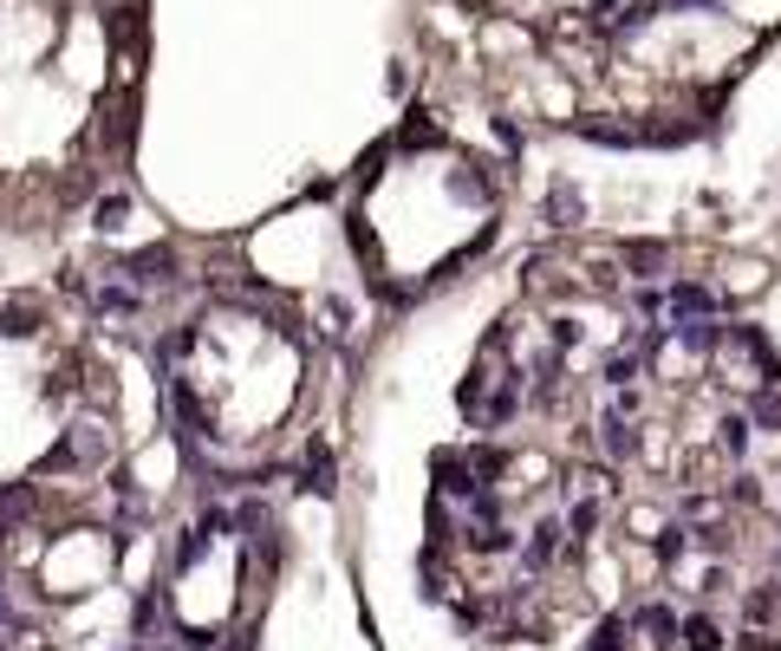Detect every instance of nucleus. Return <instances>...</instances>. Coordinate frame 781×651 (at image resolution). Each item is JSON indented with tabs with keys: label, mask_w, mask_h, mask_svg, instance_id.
I'll list each match as a JSON object with an SVG mask.
<instances>
[{
	"label": "nucleus",
	"mask_w": 781,
	"mask_h": 651,
	"mask_svg": "<svg viewBox=\"0 0 781 651\" xmlns=\"http://www.w3.org/2000/svg\"><path fill=\"white\" fill-rule=\"evenodd\" d=\"M436 482H443L449 496H476V463L449 449V456H436Z\"/></svg>",
	"instance_id": "1"
},
{
	"label": "nucleus",
	"mask_w": 781,
	"mask_h": 651,
	"mask_svg": "<svg viewBox=\"0 0 781 651\" xmlns=\"http://www.w3.org/2000/svg\"><path fill=\"white\" fill-rule=\"evenodd\" d=\"M671 306H677L684 319H711V313H716V293L711 287H677V293H671Z\"/></svg>",
	"instance_id": "2"
},
{
	"label": "nucleus",
	"mask_w": 781,
	"mask_h": 651,
	"mask_svg": "<svg viewBox=\"0 0 781 651\" xmlns=\"http://www.w3.org/2000/svg\"><path fill=\"white\" fill-rule=\"evenodd\" d=\"M716 339H723V333H716L711 319H684V326H677V346H684V352H716Z\"/></svg>",
	"instance_id": "3"
},
{
	"label": "nucleus",
	"mask_w": 781,
	"mask_h": 651,
	"mask_svg": "<svg viewBox=\"0 0 781 651\" xmlns=\"http://www.w3.org/2000/svg\"><path fill=\"white\" fill-rule=\"evenodd\" d=\"M599 431H606V449H612V456H639V431H632V424H626L619 411H612V417H606Z\"/></svg>",
	"instance_id": "4"
},
{
	"label": "nucleus",
	"mask_w": 781,
	"mask_h": 651,
	"mask_svg": "<svg viewBox=\"0 0 781 651\" xmlns=\"http://www.w3.org/2000/svg\"><path fill=\"white\" fill-rule=\"evenodd\" d=\"M639 632L651 639V645H671V632H677V619L664 612V606H644L639 612Z\"/></svg>",
	"instance_id": "5"
},
{
	"label": "nucleus",
	"mask_w": 781,
	"mask_h": 651,
	"mask_svg": "<svg viewBox=\"0 0 781 651\" xmlns=\"http://www.w3.org/2000/svg\"><path fill=\"white\" fill-rule=\"evenodd\" d=\"M306 469H313V489H333V443L326 436L306 449Z\"/></svg>",
	"instance_id": "6"
},
{
	"label": "nucleus",
	"mask_w": 781,
	"mask_h": 651,
	"mask_svg": "<svg viewBox=\"0 0 781 651\" xmlns=\"http://www.w3.org/2000/svg\"><path fill=\"white\" fill-rule=\"evenodd\" d=\"M131 274H143V281H163V274H170V248H143V254H131Z\"/></svg>",
	"instance_id": "7"
},
{
	"label": "nucleus",
	"mask_w": 781,
	"mask_h": 651,
	"mask_svg": "<svg viewBox=\"0 0 781 651\" xmlns=\"http://www.w3.org/2000/svg\"><path fill=\"white\" fill-rule=\"evenodd\" d=\"M684 645H691V651H723V632H716V619H691V626H684Z\"/></svg>",
	"instance_id": "8"
},
{
	"label": "nucleus",
	"mask_w": 781,
	"mask_h": 651,
	"mask_svg": "<svg viewBox=\"0 0 781 651\" xmlns=\"http://www.w3.org/2000/svg\"><path fill=\"white\" fill-rule=\"evenodd\" d=\"M626 261H632L639 274H658V268H664V241H632V248H626Z\"/></svg>",
	"instance_id": "9"
},
{
	"label": "nucleus",
	"mask_w": 781,
	"mask_h": 651,
	"mask_svg": "<svg viewBox=\"0 0 781 651\" xmlns=\"http://www.w3.org/2000/svg\"><path fill=\"white\" fill-rule=\"evenodd\" d=\"M0 333H7V339H26V333H33V313H26V306H0Z\"/></svg>",
	"instance_id": "10"
},
{
	"label": "nucleus",
	"mask_w": 781,
	"mask_h": 651,
	"mask_svg": "<svg viewBox=\"0 0 781 651\" xmlns=\"http://www.w3.org/2000/svg\"><path fill=\"white\" fill-rule=\"evenodd\" d=\"M756 424H775V431H781V384L756 391Z\"/></svg>",
	"instance_id": "11"
},
{
	"label": "nucleus",
	"mask_w": 781,
	"mask_h": 651,
	"mask_svg": "<svg viewBox=\"0 0 781 651\" xmlns=\"http://www.w3.org/2000/svg\"><path fill=\"white\" fill-rule=\"evenodd\" d=\"M547 216H554V228H567V221L579 216V196H573V189H554V196H547Z\"/></svg>",
	"instance_id": "12"
},
{
	"label": "nucleus",
	"mask_w": 781,
	"mask_h": 651,
	"mask_svg": "<svg viewBox=\"0 0 781 651\" xmlns=\"http://www.w3.org/2000/svg\"><path fill=\"white\" fill-rule=\"evenodd\" d=\"M0 514H7V521L33 514V489H0Z\"/></svg>",
	"instance_id": "13"
},
{
	"label": "nucleus",
	"mask_w": 781,
	"mask_h": 651,
	"mask_svg": "<svg viewBox=\"0 0 781 651\" xmlns=\"http://www.w3.org/2000/svg\"><path fill=\"white\" fill-rule=\"evenodd\" d=\"M203 547H209V528H203V534H183V541H176V567H196Z\"/></svg>",
	"instance_id": "14"
},
{
	"label": "nucleus",
	"mask_w": 781,
	"mask_h": 651,
	"mask_svg": "<svg viewBox=\"0 0 781 651\" xmlns=\"http://www.w3.org/2000/svg\"><path fill=\"white\" fill-rule=\"evenodd\" d=\"M586 651H626V626H619V619H606V626H599V639H593Z\"/></svg>",
	"instance_id": "15"
},
{
	"label": "nucleus",
	"mask_w": 781,
	"mask_h": 651,
	"mask_svg": "<svg viewBox=\"0 0 781 651\" xmlns=\"http://www.w3.org/2000/svg\"><path fill=\"white\" fill-rule=\"evenodd\" d=\"M124 216H131V203H124V196H111V203L98 209V228H124Z\"/></svg>",
	"instance_id": "16"
},
{
	"label": "nucleus",
	"mask_w": 781,
	"mask_h": 651,
	"mask_svg": "<svg viewBox=\"0 0 781 651\" xmlns=\"http://www.w3.org/2000/svg\"><path fill=\"white\" fill-rule=\"evenodd\" d=\"M756 619H775V593H749V626Z\"/></svg>",
	"instance_id": "17"
},
{
	"label": "nucleus",
	"mask_w": 781,
	"mask_h": 651,
	"mask_svg": "<svg viewBox=\"0 0 781 651\" xmlns=\"http://www.w3.org/2000/svg\"><path fill=\"white\" fill-rule=\"evenodd\" d=\"M98 306H105V313H131L138 300H131V293H124V287H111V293H98Z\"/></svg>",
	"instance_id": "18"
},
{
	"label": "nucleus",
	"mask_w": 781,
	"mask_h": 651,
	"mask_svg": "<svg viewBox=\"0 0 781 651\" xmlns=\"http://www.w3.org/2000/svg\"><path fill=\"white\" fill-rule=\"evenodd\" d=\"M742 443H749V424H742V417H729V424H723V449H742Z\"/></svg>",
	"instance_id": "19"
},
{
	"label": "nucleus",
	"mask_w": 781,
	"mask_h": 651,
	"mask_svg": "<svg viewBox=\"0 0 781 651\" xmlns=\"http://www.w3.org/2000/svg\"><path fill=\"white\" fill-rule=\"evenodd\" d=\"M599 528V508L586 502V508H573V534H593Z\"/></svg>",
	"instance_id": "20"
},
{
	"label": "nucleus",
	"mask_w": 781,
	"mask_h": 651,
	"mask_svg": "<svg viewBox=\"0 0 781 651\" xmlns=\"http://www.w3.org/2000/svg\"><path fill=\"white\" fill-rule=\"evenodd\" d=\"M469 463H476V476H496V469H501V456H496V449H476Z\"/></svg>",
	"instance_id": "21"
},
{
	"label": "nucleus",
	"mask_w": 781,
	"mask_h": 651,
	"mask_svg": "<svg viewBox=\"0 0 781 651\" xmlns=\"http://www.w3.org/2000/svg\"><path fill=\"white\" fill-rule=\"evenodd\" d=\"M0 541H7V514H0Z\"/></svg>",
	"instance_id": "22"
},
{
	"label": "nucleus",
	"mask_w": 781,
	"mask_h": 651,
	"mask_svg": "<svg viewBox=\"0 0 781 651\" xmlns=\"http://www.w3.org/2000/svg\"><path fill=\"white\" fill-rule=\"evenodd\" d=\"M0 619H7V599H0Z\"/></svg>",
	"instance_id": "23"
},
{
	"label": "nucleus",
	"mask_w": 781,
	"mask_h": 651,
	"mask_svg": "<svg viewBox=\"0 0 781 651\" xmlns=\"http://www.w3.org/2000/svg\"><path fill=\"white\" fill-rule=\"evenodd\" d=\"M40 651H46V645H40Z\"/></svg>",
	"instance_id": "24"
}]
</instances>
